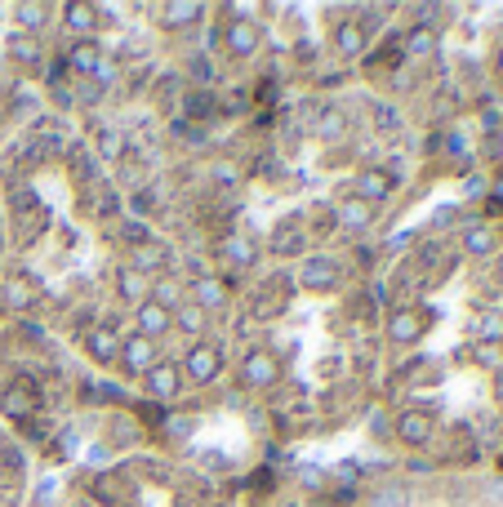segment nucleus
<instances>
[{
	"mask_svg": "<svg viewBox=\"0 0 503 507\" xmlns=\"http://www.w3.org/2000/svg\"><path fill=\"white\" fill-rule=\"evenodd\" d=\"M143 392H148L151 401L183 397V369H179V360H156L148 374H143Z\"/></svg>",
	"mask_w": 503,
	"mask_h": 507,
	"instance_id": "39448f33",
	"label": "nucleus"
},
{
	"mask_svg": "<svg viewBox=\"0 0 503 507\" xmlns=\"http://www.w3.org/2000/svg\"><path fill=\"white\" fill-rule=\"evenodd\" d=\"M169 316H174V330H179V334H188V339H197V343H201V334H205V325H209V316H205V311L192 303V299H183V303L174 307Z\"/></svg>",
	"mask_w": 503,
	"mask_h": 507,
	"instance_id": "bb28decb",
	"label": "nucleus"
},
{
	"mask_svg": "<svg viewBox=\"0 0 503 507\" xmlns=\"http://www.w3.org/2000/svg\"><path fill=\"white\" fill-rule=\"evenodd\" d=\"M169 432H174V436H188L192 423H188V418H169Z\"/></svg>",
	"mask_w": 503,
	"mask_h": 507,
	"instance_id": "de8ad7c7",
	"label": "nucleus"
},
{
	"mask_svg": "<svg viewBox=\"0 0 503 507\" xmlns=\"http://www.w3.org/2000/svg\"><path fill=\"white\" fill-rule=\"evenodd\" d=\"M188 72L197 76V81H209L214 72H209V62H205V53H192V62H188Z\"/></svg>",
	"mask_w": 503,
	"mask_h": 507,
	"instance_id": "37998d69",
	"label": "nucleus"
},
{
	"mask_svg": "<svg viewBox=\"0 0 503 507\" xmlns=\"http://www.w3.org/2000/svg\"><path fill=\"white\" fill-rule=\"evenodd\" d=\"M365 507H410V485L405 481H383L370 490Z\"/></svg>",
	"mask_w": 503,
	"mask_h": 507,
	"instance_id": "2f4dec72",
	"label": "nucleus"
},
{
	"mask_svg": "<svg viewBox=\"0 0 503 507\" xmlns=\"http://www.w3.org/2000/svg\"><path fill=\"white\" fill-rule=\"evenodd\" d=\"M116 294H121L130 307H139V303H148L151 281L143 276V272H134V267L125 263V267H116Z\"/></svg>",
	"mask_w": 503,
	"mask_h": 507,
	"instance_id": "4be33fe9",
	"label": "nucleus"
},
{
	"mask_svg": "<svg viewBox=\"0 0 503 507\" xmlns=\"http://www.w3.org/2000/svg\"><path fill=\"white\" fill-rule=\"evenodd\" d=\"M214 107H218V102L209 99V94H205V90H197V94H192V99L183 102V116H209V111H214Z\"/></svg>",
	"mask_w": 503,
	"mask_h": 507,
	"instance_id": "e433bc0d",
	"label": "nucleus"
},
{
	"mask_svg": "<svg viewBox=\"0 0 503 507\" xmlns=\"http://www.w3.org/2000/svg\"><path fill=\"white\" fill-rule=\"evenodd\" d=\"M94 148H99L102 160H121V152H125V129H116V125H99Z\"/></svg>",
	"mask_w": 503,
	"mask_h": 507,
	"instance_id": "473e14b6",
	"label": "nucleus"
},
{
	"mask_svg": "<svg viewBox=\"0 0 503 507\" xmlns=\"http://www.w3.org/2000/svg\"><path fill=\"white\" fill-rule=\"evenodd\" d=\"M241 178H246V174H241L237 160H214V165H209V183H214V187H227V192H232V187H241Z\"/></svg>",
	"mask_w": 503,
	"mask_h": 507,
	"instance_id": "72a5a7b5",
	"label": "nucleus"
},
{
	"mask_svg": "<svg viewBox=\"0 0 503 507\" xmlns=\"http://www.w3.org/2000/svg\"><path fill=\"white\" fill-rule=\"evenodd\" d=\"M156 209V187H143V192H134V214H148Z\"/></svg>",
	"mask_w": 503,
	"mask_h": 507,
	"instance_id": "a19ab883",
	"label": "nucleus"
},
{
	"mask_svg": "<svg viewBox=\"0 0 503 507\" xmlns=\"http://www.w3.org/2000/svg\"><path fill=\"white\" fill-rule=\"evenodd\" d=\"M156 348H160V343H151V339H143V334L121 339V369H125V374H134V378H143L151 365L160 360V356H156Z\"/></svg>",
	"mask_w": 503,
	"mask_h": 507,
	"instance_id": "1a4fd4ad",
	"label": "nucleus"
},
{
	"mask_svg": "<svg viewBox=\"0 0 503 507\" xmlns=\"http://www.w3.org/2000/svg\"><path fill=\"white\" fill-rule=\"evenodd\" d=\"M0 414H5L9 423H32V414H36V392H32L27 383H5V387H0Z\"/></svg>",
	"mask_w": 503,
	"mask_h": 507,
	"instance_id": "ddd939ff",
	"label": "nucleus"
},
{
	"mask_svg": "<svg viewBox=\"0 0 503 507\" xmlns=\"http://www.w3.org/2000/svg\"><path fill=\"white\" fill-rule=\"evenodd\" d=\"M72 94H76V102H81V107H94V102L102 99V90L90 81V76H85V81H72Z\"/></svg>",
	"mask_w": 503,
	"mask_h": 507,
	"instance_id": "c9c22d12",
	"label": "nucleus"
},
{
	"mask_svg": "<svg viewBox=\"0 0 503 507\" xmlns=\"http://www.w3.org/2000/svg\"><path fill=\"white\" fill-rule=\"evenodd\" d=\"M85 352H90L94 365H116V360H121V339H116V330H111V325L85 330Z\"/></svg>",
	"mask_w": 503,
	"mask_h": 507,
	"instance_id": "2eb2a0df",
	"label": "nucleus"
},
{
	"mask_svg": "<svg viewBox=\"0 0 503 507\" xmlns=\"http://www.w3.org/2000/svg\"><path fill=\"white\" fill-rule=\"evenodd\" d=\"M218 254H223L227 263H237V267H254V263H258V245H254V236H246V232H227V236L218 241Z\"/></svg>",
	"mask_w": 503,
	"mask_h": 507,
	"instance_id": "393cba45",
	"label": "nucleus"
},
{
	"mask_svg": "<svg viewBox=\"0 0 503 507\" xmlns=\"http://www.w3.org/2000/svg\"><path fill=\"white\" fill-rule=\"evenodd\" d=\"M241 387H250V392H272L276 383H281V356L267 352V348H250V352L241 356Z\"/></svg>",
	"mask_w": 503,
	"mask_h": 507,
	"instance_id": "f03ea898",
	"label": "nucleus"
},
{
	"mask_svg": "<svg viewBox=\"0 0 503 507\" xmlns=\"http://www.w3.org/2000/svg\"><path fill=\"white\" fill-rule=\"evenodd\" d=\"M312 134H316L321 143H339V139H348V111H343V107H321Z\"/></svg>",
	"mask_w": 503,
	"mask_h": 507,
	"instance_id": "b1692460",
	"label": "nucleus"
},
{
	"mask_svg": "<svg viewBox=\"0 0 503 507\" xmlns=\"http://www.w3.org/2000/svg\"><path fill=\"white\" fill-rule=\"evenodd\" d=\"M459 218H463V214H459V205H446V209H437V214H432V227H454Z\"/></svg>",
	"mask_w": 503,
	"mask_h": 507,
	"instance_id": "ea45409f",
	"label": "nucleus"
},
{
	"mask_svg": "<svg viewBox=\"0 0 503 507\" xmlns=\"http://www.w3.org/2000/svg\"><path fill=\"white\" fill-rule=\"evenodd\" d=\"M365 50H370V36H365L361 18H343V23L334 27V53L353 62V58H361Z\"/></svg>",
	"mask_w": 503,
	"mask_h": 507,
	"instance_id": "dca6fc26",
	"label": "nucleus"
},
{
	"mask_svg": "<svg viewBox=\"0 0 503 507\" xmlns=\"http://www.w3.org/2000/svg\"><path fill=\"white\" fill-rule=\"evenodd\" d=\"M5 53H9L14 62H23V67H36V62L45 58V45H41V36H27V32H14V36L5 41Z\"/></svg>",
	"mask_w": 503,
	"mask_h": 507,
	"instance_id": "a878e982",
	"label": "nucleus"
},
{
	"mask_svg": "<svg viewBox=\"0 0 503 507\" xmlns=\"http://www.w3.org/2000/svg\"><path fill=\"white\" fill-rule=\"evenodd\" d=\"M486 192H490V187H486V178H468V183H463V196H468V201H481Z\"/></svg>",
	"mask_w": 503,
	"mask_h": 507,
	"instance_id": "79ce46f5",
	"label": "nucleus"
},
{
	"mask_svg": "<svg viewBox=\"0 0 503 507\" xmlns=\"http://www.w3.org/2000/svg\"><path fill=\"white\" fill-rule=\"evenodd\" d=\"M121 232H125V241H130V245H139V241H151V232L143 227V223H139V218H125V223H121Z\"/></svg>",
	"mask_w": 503,
	"mask_h": 507,
	"instance_id": "4c0bfd02",
	"label": "nucleus"
},
{
	"mask_svg": "<svg viewBox=\"0 0 503 507\" xmlns=\"http://www.w3.org/2000/svg\"><path fill=\"white\" fill-rule=\"evenodd\" d=\"M0 303L9 307V311H27V307L36 303L32 281H27V276H5V285H0Z\"/></svg>",
	"mask_w": 503,
	"mask_h": 507,
	"instance_id": "cd10ccee",
	"label": "nucleus"
},
{
	"mask_svg": "<svg viewBox=\"0 0 503 507\" xmlns=\"http://www.w3.org/2000/svg\"><path fill=\"white\" fill-rule=\"evenodd\" d=\"M495 72H499V81H503V50L495 53Z\"/></svg>",
	"mask_w": 503,
	"mask_h": 507,
	"instance_id": "09e8293b",
	"label": "nucleus"
},
{
	"mask_svg": "<svg viewBox=\"0 0 503 507\" xmlns=\"http://www.w3.org/2000/svg\"><path fill=\"white\" fill-rule=\"evenodd\" d=\"M14 18H18V27H23L27 36H41V32H45V23H50V5L23 0V5H14Z\"/></svg>",
	"mask_w": 503,
	"mask_h": 507,
	"instance_id": "7c9ffc66",
	"label": "nucleus"
},
{
	"mask_svg": "<svg viewBox=\"0 0 503 507\" xmlns=\"http://www.w3.org/2000/svg\"><path fill=\"white\" fill-rule=\"evenodd\" d=\"M410 236H414V232H392V236H388L383 245H388L392 254H397V250H410Z\"/></svg>",
	"mask_w": 503,
	"mask_h": 507,
	"instance_id": "a18cd8bd",
	"label": "nucleus"
},
{
	"mask_svg": "<svg viewBox=\"0 0 503 507\" xmlns=\"http://www.w3.org/2000/svg\"><path fill=\"white\" fill-rule=\"evenodd\" d=\"M223 45L232 58H254L258 45H263V27H258V18H227V27H223Z\"/></svg>",
	"mask_w": 503,
	"mask_h": 507,
	"instance_id": "423d86ee",
	"label": "nucleus"
},
{
	"mask_svg": "<svg viewBox=\"0 0 503 507\" xmlns=\"http://www.w3.org/2000/svg\"><path fill=\"white\" fill-rule=\"evenodd\" d=\"M490 397H495V406L503 409V369L495 374V378H490Z\"/></svg>",
	"mask_w": 503,
	"mask_h": 507,
	"instance_id": "49530a36",
	"label": "nucleus"
},
{
	"mask_svg": "<svg viewBox=\"0 0 503 507\" xmlns=\"http://www.w3.org/2000/svg\"><path fill=\"white\" fill-rule=\"evenodd\" d=\"M432 50H437V27H432V23H414V27L405 32V45H401L405 62H423Z\"/></svg>",
	"mask_w": 503,
	"mask_h": 507,
	"instance_id": "5701e85b",
	"label": "nucleus"
},
{
	"mask_svg": "<svg viewBox=\"0 0 503 507\" xmlns=\"http://www.w3.org/2000/svg\"><path fill=\"white\" fill-rule=\"evenodd\" d=\"M192 303L201 307L205 316H209V311H223V307H227V285H223L218 276H209V272H205V276L192 281Z\"/></svg>",
	"mask_w": 503,
	"mask_h": 507,
	"instance_id": "6ab92c4d",
	"label": "nucleus"
},
{
	"mask_svg": "<svg viewBox=\"0 0 503 507\" xmlns=\"http://www.w3.org/2000/svg\"><path fill=\"white\" fill-rule=\"evenodd\" d=\"M432 432H437V418H432V409H401L397 414V441L401 445H432Z\"/></svg>",
	"mask_w": 503,
	"mask_h": 507,
	"instance_id": "0eeeda50",
	"label": "nucleus"
},
{
	"mask_svg": "<svg viewBox=\"0 0 503 507\" xmlns=\"http://www.w3.org/2000/svg\"><path fill=\"white\" fill-rule=\"evenodd\" d=\"M495 196H499V201H503V178H499V183H495Z\"/></svg>",
	"mask_w": 503,
	"mask_h": 507,
	"instance_id": "8fccbe9b",
	"label": "nucleus"
},
{
	"mask_svg": "<svg viewBox=\"0 0 503 507\" xmlns=\"http://www.w3.org/2000/svg\"><path fill=\"white\" fill-rule=\"evenodd\" d=\"M156 18H160V27L183 32V27H197L201 23L205 5H197V0H165V5H156Z\"/></svg>",
	"mask_w": 503,
	"mask_h": 507,
	"instance_id": "4468645a",
	"label": "nucleus"
},
{
	"mask_svg": "<svg viewBox=\"0 0 503 507\" xmlns=\"http://www.w3.org/2000/svg\"><path fill=\"white\" fill-rule=\"evenodd\" d=\"M499 250H503V236L495 227H486V223H472V227L459 232V254L463 258H495Z\"/></svg>",
	"mask_w": 503,
	"mask_h": 507,
	"instance_id": "9d476101",
	"label": "nucleus"
},
{
	"mask_svg": "<svg viewBox=\"0 0 503 507\" xmlns=\"http://www.w3.org/2000/svg\"><path fill=\"white\" fill-rule=\"evenodd\" d=\"M72 169L81 174V183H94V165H90V156L85 152H72Z\"/></svg>",
	"mask_w": 503,
	"mask_h": 507,
	"instance_id": "58836bf2",
	"label": "nucleus"
},
{
	"mask_svg": "<svg viewBox=\"0 0 503 507\" xmlns=\"http://www.w3.org/2000/svg\"><path fill=\"white\" fill-rule=\"evenodd\" d=\"M334 223L343 227V232H353V236H361L370 223H374V209L361 201V196H343V201H334Z\"/></svg>",
	"mask_w": 503,
	"mask_h": 507,
	"instance_id": "f3484780",
	"label": "nucleus"
},
{
	"mask_svg": "<svg viewBox=\"0 0 503 507\" xmlns=\"http://www.w3.org/2000/svg\"><path fill=\"white\" fill-rule=\"evenodd\" d=\"M63 27L72 32V41H94V32H99V5H90V0H72V5H63Z\"/></svg>",
	"mask_w": 503,
	"mask_h": 507,
	"instance_id": "f8f14e48",
	"label": "nucleus"
},
{
	"mask_svg": "<svg viewBox=\"0 0 503 507\" xmlns=\"http://www.w3.org/2000/svg\"><path fill=\"white\" fill-rule=\"evenodd\" d=\"M383 334H388V343H392V348H414V343H423V334H428V311L397 303L392 311H388Z\"/></svg>",
	"mask_w": 503,
	"mask_h": 507,
	"instance_id": "20e7f679",
	"label": "nucleus"
},
{
	"mask_svg": "<svg viewBox=\"0 0 503 507\" xmlns=\"http://www.w3.org/2000/svg\"><path fill=\"white\" fill-rule=\"evenodd\" d=\"M370 125H374V134L397 139V134L405 129V116L392 107V102H374V107H370Z\"/></svg>",
	"mask_w": 503,
	"mask_h": 507,
	"instance_id": "c756f323",
	"label": "nucleus"
},
{
	"mask_svg": "<svg viewBox=\"0 0 503 507\" xmlns=\"http://www.w3.org/2000/svg\"><path fill=\"white\" fill-rule=\"evenodd\" d=\"M116 76H121V67H116V62H111V58L102 53L99 67H94V76H90V81H94L99 90H107V85H116Z\"/></svg>",
	"mask_w": 503,
	"mask_h": 507,
	"instance_id": "f704fd0d",
	"label": "nucleus"
},
{
	"mask_svg": "<svg viewBox=\"0 0 503 507\" xmlns=\"http://www.w3.org/2000/svg\"><path fill=\"white\" fill-rule=\"evenodd\" d=\"M169 263H174V254L165 250L156 236H151V241H139V245H130V267H134V272H143L148 281L165 276V272H169Z\"/></svg>",
	"mask_w": 503,
	"mask_h": 507,
	"instance_id": "6e6552de",
	"label": "nucleus"
},
{
	"mask_svg": "<svg viewBox=\"0 0 503 507\" xmlns=\"http://www.w3.org/2000/svg\"><path fill=\"white\" fill-rule=\"evenodd\" d=\"M188 294H183V281L174 276V272H165V276H156L151 281V294H148V303H156V307H165V311H174V307L183 303Z\"/></svg>",
	"mask_w": 503,
	"mask_h": 507,
	"instance_id": "c85d7f7f",
	"label": "nucleus"
},
{
	"mask_svg": "<svg viewBox=\"0 0 503 507\" xmlns=\"http://www.w3.org/2000/svg\"><path fill=\"white\" fill-rule=\"evenodd\" d=\"M392 192H397V183H392L379 165H365V169L356 174V192L353 196H361L370 209H379L383 201H392Z\"/></svg>",
	"mask_w": 503,
	"mask_h": 507,
	"instance_id": "9b49d317",
	"label": "nucleus"
},
{
	"mask_svg": "<svg viewBox=\"0 0 503 507\" xmlns=\"http://www.w3.org/2000/svg\"><path fill=\"white\" fill-rule=\"evenodd\" d=\"M183 383H192V387H209V383H218V374H223V348L218 343H192L188 352H183Z\"/></svg>",
	"mask_w": 503,
	"mask_h": 507,
	"instance_id": "f257e3e1",
	"label": "nucleus"
},
{
	"mask_svg": "<svg viewBox=\"0 0 503 507\" xmlns=\"http://www.w3.org/2000/svg\"><path fill=\"white\" fill-rule=\"evenodd\" d=\"M307 245V227H303L299 218H285V223H276V232H272V241H267V250L276 254V258H285V254H299Z\"/></svg>",
	"mask_w": 503,
	"mask_h": 507,
	"instance_id": "aec40b11",
	"label": "nucleus"
},
{
	"mask_svg": "<svg viewBox=\"0 0 503 507\" xmlns=\"http://www.w3.org/2000/svg\"><path fill=\"white\" fill-rule=\"evenodd\" d=\"M134 325H139V334H143V339L156 343V339H165V334L174 330V316H169L165 307H156V303H139L134 307Z\"/></svg>",
	"mask_w": 503,
	"mask_h": 507,
	"instance_id": "a211bd4d",
	"label": "nucleus"
},
{
	"mask_svg": "<svg viewBox=\"0 0 503 507\" xmlns=\"http://www.w3.org/2000/svg\"><path fill=\"white\" fill-rule=\"evenodd\" d=\"M339 281H343V263L334 254H307L299 263V285L312 294H330L339 290Z\"/></svg>",
	"mask_w": 503,
	"mask_h": 507,
	"instance_id": "7ed1b4c3",
	"label": "nucleus"
},
{
	"mask_svg": "<svg viewBox=\"0 0 503 507\" xmlns=\"http://www.w3.org/2000/svg\"><path fill=\"white\" fill-rule=\"evenodd\" d=\"M99 58H102V50L94 45V41H72V45H67V72H72V81L94 76Z\"/></svg>",
	"mask_w": 503,
	"mask_h": 507,
	"instance_id": "412c9836",
	"label": "nucleus"
},
{
	"mask_svg": "<svg viewBox=\"0 0 503 507\" xmlns=\"http://www.w3.org/2000/svg\"><path fill=\"white\" fill-rule=\"evenodd\" d=\"M299 481H303V485H307V490H321V481H325V472H321V467H303V472H299Z\"/></svg>",
	"mask_w": 503,
	"mask_h": 507,
	"instance_id": "c03bdc74",
	"label": "nucleus"
}]
</instances>
